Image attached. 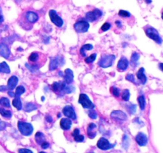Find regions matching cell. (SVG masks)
Listing matches in <instances>:
<instances>
[{
  "instance_id": "6da1fadb",
  "label": "cell",
  "mask_w": 163,
  "mask_h": 153,
  "mask_svg": "<svg viewBox=\"0 0 163 153\" xmlns=\"http://www.w3.org/2000/svg\"><path fill=\"white\" fill-rule=\"evenodd\" d=\"M38 18L39 16L36 12L31 10L26 11L23 15V18L22 19L23 21V24H22V27L25 28L26 26H29V27L30 26V27H32V25L37 22Z\"/></svg>"
},
{
  "instance_id": "7a4b0ae2",
  "label": "cell",
  "mask_w": 163,
  "mask_h": 153,
  "mask_svg": "<svg viewBox=\"0 0 163 153\" xmlns=\"http://www.w3.org/2000/svg\"><path fill=\"white\" fill-rule=\"evenodd\" d=\"M18 130L23 136H30L34 131V128L31 124L26 123V122L18 121Z\"/></svg>"
},
{
  "instance_id": "3957f363",
  "label": "cell",
  "mask_w": 163,
  "mask_h": 153,
  "mask_svg": "<svg viewBox=\"0 0 163 153\" xmlns=\"http://www.w3.org/2000/svg\"><path fill=\"white\" fill-rule=\"evenodd\" d=\"M89 28V23L84 18H80L74 24V29L77 33H86Z\"/></svg>"
},
{
  "instance_id": "277c9868",
  "label": "cell",
  "mask_w": 163,
  "mask_h": 153,
  "mask_svg": "<svg viewBox=\"0 0 163 153\" xmlns=\"http://www.w3.org/2000/svg\"><path fill=\"white\" fill-rule=\"evenodd\" d=\"M146 34L148 38L155 41L157 43L162 44V39L158 34V30L153 27H148L147 29H146Z\"/></svg>"
},
{
  "instance_id": "5b68a950",
  "label": "cell",
  "mask_w": 163,
  "mask_h": 153,
  "mask_svg": "<svg viewBox=\"0 0 163 153\" xmlns=\"http://www.w3.org/2000/svg\"><path fill=\"white\" fill-rule=\"evenodd\" d=\"M79 103L83 106L84 109H93L95 108V105H93V102L91 101L89 97L86 94H84V93L80 95Z\"/></svg>"
},
{
  "instance_id": "8992f818",
  "label": "cell",
  "mask_w": 163,
  "mask_h": 153,
  "mask_svg": "<svg viewBox=\"0 0 163 153\" xmlns=\"http://www.w3.org/2000/svg\"><path fill=\"white\" fill-rule=\"evenodd\" d=\"M103 12L99 9H95V10L89 11V12L86 13L85 18L86 21L88 22H93L98 20L100 18L102 17Z\"/></svg>"
},
{
  "instance_id": "52a82bcc",
  "label": "cell",
  "mask_w": 163,
  "mask_h": 153,
  "mask_svg": "<svg viewBox=\"0 0 163 153\" xmlns=\"http://www.w3.org/2000/svg\"><path fill=\"white\" fill-rule=\"evenodd\" d=\"M115 60V55H106L101 58L98 64L100 67L102 68H107L112 66V64Z\"/></svg>"
},
{
  "instance_id": "ba28073f",
  "label": "cell",
  "mask_w": 163,
  "mask_h": 153,
  "mask_svg": "<svg viewBox=\"0 0 163 153\" xmlns=\"http://www.w3.org/2000/svg\"><path fill=\"white\" fill-rule=\"evenodd\" d=\"M49 18H50V20H51V22H53L55 26H57V27H61L63 26V20H62V18L57 15V13L56 12V10H50L49 11Z\"/></svg>"
},
{
  "instance_id": "9c48e42d",
  "label": "cell",
  "mask_w": 163,
  "mask_h": 153,
  "mask_svg": "<svg viewBox=\"0 0 163 153\" xmlns=\"http://www.w3.org/2000/svg\"><path fill=\"white\" fill-rule=\"evenodd\" d=\"M64 63H65V60L62 57H57V58H51L50 64H49V70H55L58 68L59 66H63Z\"/></svg>"
},
{
  "instance_id": "30bf717a",
  "label": "cell",
  "mask_w": 163,
  "mask_h": 153,
  "mask_svg": "<svg viewBox=\"0 0 163 153\" xmlns=\"http://www.w3.org/2000/svg\"><path fill=\"white\" fill-rule=\"evenodd\" d=\"M115 145V143L111 144L109 143V141L107 140L106 138H104V137H101L97 142V147L101 150H108V149L114 148Z\"/></svg>"
},
{
  "instance_id": "8fae6325",
  "label": "cell",
  "mask_w": 163,
  "mask_h": 153,
  "mask_svg": "<svg viewBox=\"0 0 163 153\" xmlns=\"http://www.w3.org/2000/svg\"><path fill=\"white\" fill-rule=\"evenodd\" d=\"M111 117L112 119L116 120V121H124L127 120V115L124 112L120 110H115L111 113Z\"/></svg>"
},
{
  "instance_id": "7c38bea8",
  "label": "cell",
  "mask_w": 163,
  "mask_h": 153,
  "mask_svg": "<svg viewBox=\"0 0 163 153\" xmlns=\"http://www.w3.org/2000/svg\"><path fill=\"white\" fill-rule=\"evenodd\" d=\"M62 112H63V114L65 115V117H68V118H69V119L76 120V112L75 111H74V109H73V108L69 106V105L65 106V107L64 108Z\"/></svg>"
},
{
  "instance_id": "4fadbf2b",
  "label": "cell",
  "mask_w": 163,
  "mask_h": 153,
  "mask_svg": "<svg viewBox=\"0 0 163 153\" xmlns=\"http://www.w3.org/2000/svg\"><path fill=\"white\" fill-rule=\"evenodd\" d=\"M0 56L5 58H9L10 56V50L6 44H0Z\"/></svg>"
},
{
  "instance_id": "5bb4252c",
  "label": "cell",
  "mask_w": 163,
  "mask_h": 153,
  "mask_svg": "<svg viewBox=\"0 0 163 153\" xmlns=\"http://www.w3.org/2000/svg\"><path fill=\"white\" fill-rule=\"evenodd\" d=\"M135 140L139 146H145L147 143V136L142 132H139L135 136Z\"/></svg>"
},
{
  "instance_id": "9a60e30c",
  "label": "cell",
  "mask_w": 163,
  "mask_h": 153,
  "mask_svg": "<svg viewBox=\"0 0 163 153\" xmlns=\"http://www.w3.org/2000/svg\"><path fill=\"white\" fill-rule=\"evenodd\" d=\"M128 66H129V61H128V60L126 58H124V57H122L121 59L118 62L117 68H118L119 70L124 71L128 68Z\"/></svg>"
},
{
  "instance_id": "2e32d148",
  "label": "cell",
  "mask_w": 163,
  "mask_h": 153,
  "mask_svg": "<svg viewBox=\"0 0 163 153\" xmlns=\"http://www.w3.org/2000/svg\"><path fill=\"white\" fill-rule=\"evenodd\" d=\"M66 86V83L65 82H54L53 85H51L52 89L57 93H58L60 92H63V89Z\"/></svg>"
},
{
  "instance_id": "e0dca14e",
  "label": "cell",
  "mask_w": 163,
  "mask_h": 153,
  "mask_svg": "<svg viewBox=\"0 0 163 153\" xmlns=\"http://www.w3.org/2000/svg\"><path fill=\"white\" fill-rule=\"evenodd\" d=\"M18 82V78L16 77V76H12L9 78L7 82V89L9 90H13L16 86H17V84Z\"/></svg>"
},
{
  "instance_id": "ac0fdd59",
  "label": "cell",
  "mask_w": 163,
  "mask_h": 153,
  "mask_svg": "<svg viewBox=\"0 0 163 153\" xmlns=\"http://www.w3.org/2000/svg\"><path fill=\"white\" fill-rule=\"evenodd\" d=\"M73 72L70 69H66L65 71V76H64V78H65V81L67 84H71V83L73 81Z\"/></svg>"
},
{
  "instance_id": "d6986e66",
  "label": "cell",
  "mask_w": 163,
  "mask_h": 153,
  "mask_svg": "<svg viewBox=\"0 0 163 153\" xmlns=\"http://www.w3.org/2000/svg\"><path fill=\"white\" fill-rule=\"evenodd\" d=\"M60 125L63 130H68V129H70L71 126H72V121L68 118H63V119L61 120Z\"/></svg>"
},
{
  "instance_id": "ffe728a7",
  "label": "cell",
  "mask_w": 163,
  "mask_h": 153,
  "mask_svg": "<svg viewBox=\"0 0 163 153\" xmlns=\"http://www.w3.org/2000/svg\"><path fill=\"white\" fill-rule=\"evenodd\" d=\"M144 70H145L144 68H140L139 69V70L136 73L137 78L139 79L140 83L142 84V85H144V84L146 82V75H145V73H144Z\"/></svg>"
},
{
  "instance_id": "44dd1931",
  "label": "cell",
  "mask_w": 163,
  "mask_h": 153,
  "mask_svg": "<svg viewBox=\"0 0 163 153\" xmlns=\"http://www.w3.org/2000/svg\"><path fill=\"white\" fill-rule=\"evenodd\" d=\"M72 136H73L74 140H76V142H83L84 140V136L80 135V130L78 129H74V131L72 133Z\"/></svg>"
},
{
  "instance_id": "7402d4cb",
  "label": "cell",
  "mask_w": 163,
  "mask_h": 153,
  "mask_svg": "<svg viewBox=\"0 0 163 153\" xmlns=\"http://www.w3.org/2000/svg\"><path fill=\"white\" fill-rule=\"evenodd\" d=\"M95 128H96V125L93 123H91V124H88V136L90 139L95 138V136H96V133L95 132H93V130H95Z\"/></svg>"
},
{
  "instance_id": "603a6c76",
  "label": "cell",
  "mask_w": 163,
  "mask_h": 153,
  "mask_svg": "<svg viewBox=\"0 0 163 153\" xmlns=\"http://www.w3.org/2000/svg\"><path fill=\"white\" fill-rule=\"evenodd\" d=\"M35 140H36L37 143H38V144H40V145H41L42 143L46 142V138H45L44 134L42 133V132H37L36 135H35Z\"/></svg>"
},
{
  "instance_id": "cb8c5ba5",
  "label": "cell",
  "mask_w": 163,
  "mask_h": 153,
  "mask_svg": "<svg viewBox=\"0 0 163 153\" xmlns=\"http://www.w3.org/2000/svg\"><path fill=\"white\" fill-rule=\"evenodd\" d=\"M0 73H10V67L6 62H2L0 63Z\"/></svg>"
},
{
  "instance_id": "d4e9b609",
  "label": "cell",
  "mask_w": 163,
  "mask_h": 153,
  "mask_svg": "<svg viewBox=\"0 0 163 153\" xmlns=\"http://www.w3.org/2000/svg\"><path fill=\"white\" fill-rule=\"evenodd\" d=\"M93 48V46L91 45V44H85V45H84L82 47H81V49H80V54L82 55L83 57H86V54H85V50H92V49Z\"/></svg>"
},
{
  "instance_id": "484cf974",
  "label": "cell",
  "mask_w": 163,
  "mask_h": 153,
  "mask_svg": "<svg viewBox=\"0 0 163 153\" xmlns=\"http://www.w3.org/2000/svg\"><path fill=\"white\" fill-rule=\"evenodd\" d=\"M12 105L15 106L18 110H21L22 109V104L21 102V100L19 99V97H16L13 100Z\"/></svg>"
},
{
  "instance_id": "4316f807",
  "label": "cell",
  "mask_w": 163,
  "mask_h": 153,
  "mask_svg": "<svg viewBox=\"0 0 163 153\" xmlns=\"http://www.w3.org/2000/svg\"><path fill=\"white\" fill-rule=\"evenodd\" d=\"M0 114L5 118H10L12 117V113L10 110H7L3 108H0Z\"/></svg>"
},
{
  "instance_id": "83f0119b",
  "label": "cell",
  "mask_w": 163,
  "mask_h": 153,
  "mask_svg": "<svg viewBox=\"0 0 163 153\" xmlns=\"http://www.w3.org/2000/svg\"><path fill=\"white\" fill-rule=\"evenodd\" d=\"M138 101H139L140 109H145V108H146V101H145V97H144V96H139V97H138Z\"/></svg>"
},
{
  "instance_id": "f1b7e54d",
  "label": "cell",
  "mask_w": 163,
  "mask_h": 153,
  "mask_svg": "<svg viewBox=\"0 0 163 153\" xmlns=\"http://www.w3.org/2000/svg\"><path fill=\"white\" fill-rule=\"evenodd\" d=\"M0 105L6 108H10V101L7 97H2L0 98Z\"/></svg>"
},
{
  "instance_id": "f546056e",
  "label": "cell",
  "mask_w": 163,
  "mask_h": 153,
  "mask_svg": "<svg viewBox=\"0 0 163 153\" xmlns=\"http://www.w3.org/2000/svg\"><path fill=\"white\" fill-rule=\"evenodd\" d=\"M35 109H37L36 105L33 104V103H27L24 107V110L26 112H31V111Z\"/></svg>"
},
{
  "instance_id": "4dcf8cb0",
  "label": "cell",
  "mask_w": 163,
  "mask_h": 153,
  "mask_svg": "<svg viewBox=\"0 0 163 153\" xmlns=\"http://www.w3.org/2000/svg\"><path fill=\"white\" fill-rule=\"evenodd\" d=\"M26 92V89L25 88L22 86V85H19L16 88V92H15V97H19L20 95H22V93H24Z\"/></svg>"
},
{
  "instance_id": "1f68e13d",
  "label": "cell",
  "mask_w": 163,
  "mask_h": 153,
  "mask_svg": "<svg viewBox=\"0 0 163 153\" xmlns=\"http://www.w3.org/2000/svg\"><path fill=\"white\" fill-rule=\"evenodd\" d=\"M29 60L31 62H37L39 60V54L38 53H32L29 57Z\"/></svg>"
},
{
  "instance_id": "d6a6232c",
  "label": "cell",
  "mask_w": 163,
  "mask_h": 153,
  "mask_svg": "<svg viewBox=\"0 0 163 153\" xmlns=\"http://www.w3.org/2000/svg\"><path fill=\"white\" fill-rule=\"evenodd\" d=\"M139 54H137V53H134V54H132L131 58V64L134 65V66H137V62L139 61Z\"/></svg>"
},
{
  "instance_id": "836d02e7",
  "label": "cell",
  "mask_w": 163,
  "mask_h": 153,
  "mask_svg": "<svg viewBox=\"0 0 163 153\" xmlns=\"http://www.w3.org/2000/svg\"><path fill=\"white\" fill-rule=\"evenodd\" d=\"M126 108L128 110V112L131 114H134L135 111H136V108L137 106L135 105H133V104H129L128 105H126Z\"/></svg>"
},
{
  "instance_id": "e575fe53",
  "label": "cell",
  "mask_w": 163,
  "mask_h": 153,
  "mask_svg": "<svg viewBox=\"0 0 163 153\" xmlns=\"http://www.w3.org/2000/svg\"><path fill=\"white\" fill-rule=\"evenodd\" d=\"M26 67L28 69H29L30 72L34 73H36L37 71H38V66H36L35 65H28V64H26Z\"/></svg>"
},
{
  "instance_id": "d590c367",
  "label": "cell",
  "mask_w": 163,
  "mask_h": 153,
  "mask_svg": "<svg viewBox=\"0 0 163 153\" xmlns=\"http://www.w3.org/2000/svg\"><path fill=\"white\" fill-rule=\"evenodd\" d=\"M122 99L124 101H128L130 99V91L128 89H125L122 93Z\"/></svg>"
},
{
  "instance_id": "8d00e7d4",
  "label": "cell",
  "mask_w": 163,
  "mask_h": 153,
  "mask_svg": "<svg viewBox=\"0 0 163 153\" xmlns=\"http://www.w3.org/2000/svg\"><path fill=\"white\" fill-rule=\"evenodd\" d=\"M129 139L127 137V135L123 136V147L124 149H127V148L129 147Z\"/></svg>"
},
{
  "instance_id": "74e56055",
  "label": "cell",
  "mask_w": 163,
  "mask_h": 153,
  "mask_svg": "<svg viewBox=\"0 0 163 153\" xmlns=\"http://www.w3.org/2000/svg\"><path fill=\"white\" fill-rule=\"evenodd\" d=\"M95 58H96V54H92V55H90L88 58H86L84 61H85L86 63H88V64L92 63V62H93V61H95Z\"/></svg>"
},
{
  "instance_id": "f35d334b",
  "label": "cell",
  "mask_w": 163,
  "mask_h": 153,
  "mask_svg": "<svg viewBox=\"0 0 163 153\" xmlns=\"http://www.w3.org/2000/svg\"><path fill=\"white\" fill-rule=\"evenodd\" d=\"M119 16H121V17H123V18L131 17V14H130L128 11H127V10H119Z\"/></svg>"
},
{
  "instance_id": "ab89813d",
  "label": "cell",
  "mask_w": 163,
  "mask_h": 153,
  "mask_svg": "<svg viewBox=\"0 0 163 153\" xmlns=\"http://www.w3.org/2000/svg\"><path fill=\"white\" fill-rule=\"evenodd\" d=\"M74 90H75L74 87L71 86V85H68V86H65V89H63V92H65V93H71V92H73Z\"/></svg>"
},
{
  "instance_id": "60d3db41",
  "label": "cell",
  "mask_w": 163,
  "mask_h": 153,
  "mask_svg": "<svg viewBox=\"0 0 163 153\" xmlns=\"http://www.w3.org/2000/svg\"><path fill=\"white\" fill-rule=\"evenodd\" d=\"M88 116L92 119H96L97 118V113L94 109H91L88 111Z\"/></svg>"
},
{
  "instance_id": "b9f144b4",
  "label": "cell",
  "mask_w": 163,
  "mask_h": 153,
  "mask_svg": "<svg viewBox=\"0 0 163 153\" xmlns=\"http://www.w3.org/2000/svg\"><path fill=\"white\" fill-rule=\"evenodd\" d=\"M110 28H111V24H110L109 22H105V23L103 24L102 27H101V30L102 31H107Z\"/></svg>"
},
{
  "instance_id": "7bdbcfd3",
  "label": "cell",
  "mask_w": 163,
  "mask_h": 153,
  "mask_svg": "<svg viewBox=\"0 0 163 153\" xmlns=\"http://www.w3.org/2000/svg\"><path fill=\"white\" fill-rule=\"evenodd\" d=\"M111 92L115 97H119V89H117L115 87H112L111 88Z\"/></svg>"
},
{
  "instance_id": "ee69618b",
  "label": "cell",
  "mask_w": 163,
  "mask_h": 153,
  "mask_svg": "<svg viewBox=\"0 0 163 153\" xmlns=\"http://www.w3.org/2000/svg\"><path fill=\"white\" fill-rule=\"evenodd\" d=\"M18 153H33V152L27 148H20L18 150Z\"/></svg>"
},
{
  "instance_id": "f6af8a7d",
  "label": "cell",
  "mask_w": 163,
  "mask_h": 153,
  "mask_svg": "<svg viewBox=\"0 0 163 153\" xmlns=\"http://www.w3.org/2000/svg\"><path fill=\"white\" fill-rule=\"evenodd\" d=\"M126 79L127 81H132V82H135V81H134V77L133 74H128L126 77Z\"/></svg>"
},
{
  "instance_id": "bcb514c9",
  "label": "cell",
  "mask_w": 163,
  "mask_h": 153,
  "mask_svg": "<svg viewBox=\"0 0 163 153\" xmlns=\"http://www.w3.org/2000/svg\"><path fill=\"white\" fill-rule=\"evenodd\" d=\"M7 124L4 121H0V131H3L7 128Z\"/></svg>"
},
{
  "instance_id": "7dc6e473",
  "label": "cell",
  "mask_w": 163,
  "mask_h": 153,
  "mask_svg": "<svg viewBox=\"0 0 163 153\" xmlns=\"http://www.w3.org/2000/svg\"><path fill=\"white\" fill-rule=\"evenodd\" d=\"M41 146H42V148H44V149H46V148H49V143L47 142V141H46V142H44V143H42V144H41Z\"/></svg>"
},
{
  "instance_id": "c3c4849f",
  "label": "cell",
  "mask_w": 163,
  "mask_h": 153,
  "mask_svg": "<svg viewBox=\"0 0 163 153\" xmlns=\"http://www.w3.org/2000/svg\"><path fill=\"white\" fill-rule=\"evenodd\" d=\"M46 120L47 122L53 121V119H52V117H50V116H46Z\"/></svg>"
},
{
  "instance_id": "681fc988",
  "label": "cell",
  "mask_w": 163,
  "mask_h": 153,
  "mask_svg": "<svg viewBox=\"0 0 163 153\" xmlns=\"http://www.w3.org/2000/svg\"><path fill=\"white\" fill-rule=\"evenodd\" d=\"M7 88L6 87V86H0V91H1V92H4V91L7 90Z\"/></svg>"
},
{
  "instance_id": "f907efd6",
  "label": "cell",
  "mask_w": 163,
  "mask_h": 153,
  "mask_svg": "<svg viewBox=\"0 0 163 153\" xmlns=\"http://www.w3.org/2000/svg\"><path fill=\"white\" fill-rule=\"evenodd\" d=\"M3 20H4V18H3V15H2V13L0 12V24L3 22Z\"/></svg>"
},
{
  "instance_id": "816d5d0a",
  "label": "cell",
  "mask_w": 163,
  "mask_h": 153,
  "mask_svg": "<svg viewBox=\"0 0 163 153\" xmlns=\"http://www.w3.org/2000/svg\"><path fill=\"white\" fill-rule=\"evenodd\" d=\"M8 94L10 95V97H15V93H14V92H11V91H10V92H8Z\"/></svg>"
},
{
  "instance_id": "f5cc1de1",
  "label": "cell",
  "mask_w": 163,
  "mask_h": 153,
  "mask_svg": "<svg viewBox=\"0 0 163 153\" xmlns=\"http://www.w3.org/2000/svg\"><path fill=\"white\" fill-rule=\"evenodd\" d=\"M146 3H151V0H146Z\"/></svg>"
},
{
  "instance_id": "db71d44e",
  "label": "cell",
  "mask_w": 163,
  "mask_h": 153,
  "mask_svg": "<svg viewBox=\"0 0 163 153\" xmlns=\"http://www.w3.org/2000/svg\"><path fill=\"white\" fill-rule=\"evenodd\" d=\"M162 64L160 63V69H161V70H162Z\"/></svg>"
},
{
  "instance_id": "11a10c76",
  "label": "cell",
  "mask_w": 163,
  "mask_h": 153,
  "mask_svg": "<svg viewBox=\"0 0 163 153\" xmlns=\"http://www.w3.org/2000/svg\"><path fill=\"white\" fill-rule=\"evenodd\" d=\"M39 153H46V152H39Z\"/></svg>"
},
{
  "instance_id": "9f6ffc18",
  "label": "cell",
  "mask_w": 163,
  "mask_h": 153,
  "mask_svg": "<svg viewBox=\"0 0 163 153\" xmlns=\"http://www.w3.org/2000/svg\"><path fill=\"white\" fill-rule=\"evenodd\" d=\"M91 153H94V152H91Z\"/></svg>"
}]
</instances>
